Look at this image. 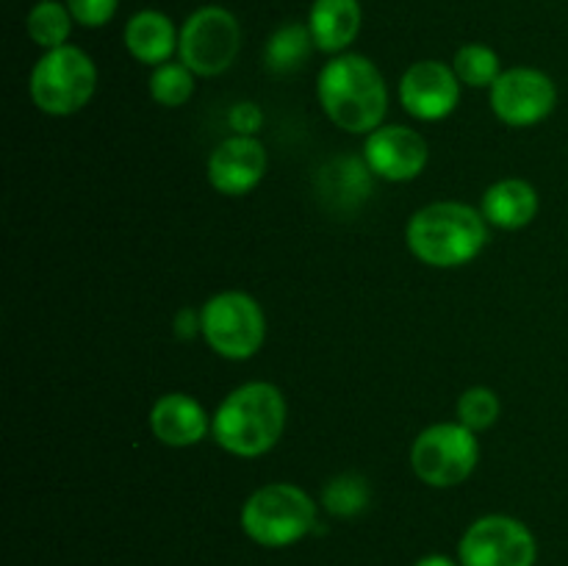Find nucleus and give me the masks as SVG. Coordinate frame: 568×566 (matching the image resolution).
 <instances>
[{"label":"nucleus","instance_id":"obj_1","mask_svg":"<svg viewBox=\"0 0 568 566\" xmlns=\"http://www.w3.org/2000/svg\"><path fill=\"white\" fill-rule=\"evenodd\" d=\"M322 111L347 133H372L388 109V89L381 70L366 55L342 53L327 61L316 81Z\"/></svg>","mask_w":568,"mask_h":566},{"label":"nucleus","instance_id":"obj_2","mask_svg":"<svg viewBox=\"0 0 568 566\" xmlns=\"http://www.w3.org/2000/svg\"><path fill=\"white\" fill-rule=\"evenodd\" d=\"M286 427V400L272 383L253 381L233 388L211 416V433L225 453L258 458L270 453Z\"/></svg>","mask_w":568,"mask_h":566},{"label":"nucleus","instance_id":"obj_3","mask_svg":"<svg viewBox=\"0 0 568 566\" xmlns=\"http://www.w3.org/2000/svg\"><path fill=\"white\" fill-rule=\"evenodd\" d=\"M408 247L422 264L453 270L475 261L488 244L483 211L455 200H442L416 211L408 222Z\"/></svg>","mask_w":568,"mask_h":566},{"label":"nucleus","instance_id":"obj_4","mask_svg":"<svg viewBox=\"0 0 568 566\" xmlns=\"http://www.w3.org/2000/svg\"><path fill=\"white\" fill-rule=\"evenodd\" d=\"M316 525V505L294 483H270L250 494L242 508V527L261 547H288Z\"/></svg>","mask_w":568,"mask_h":566},{"label":"nucleus","instance_id":"obj_5","mask_svg":"<svg viewBox=\"0 0 568 566\" xmlns=\"http://www.w3.org/2000/svg\"><path fill=\"white\" fill-rule=\"evenodd\" d=\"M94 89H98V67L75 44L48 50L31 72V98L44 114H75L92 100Z\"/></svg>","mask_w":568,"mask_h":566},{"label":"nucleus","instance_id":"obj_6","mask_svg":"<svg viewBox=\"0 0 568 566\" xmlns=\"http://www.w3.org/2000/svg\"><path fill=\"white\" fill-rule=\"evenodd\" d=\"M480 461L475 431L460 422H438L422 431L410 447V466L416 477L433 488L460 486L471 477Z\"/></svg>","mask_w":568,"mask_h":566},{"label":"nucleus","instance_id":"obj_7","mask_svg":"<svg viewBox=\"0 0 568 566\" xmlns=\"http://www.w3.org/2000/svg\"><path fill=\"white\" fill-rule=\"evenodd\" d=\"M200 333L222 358L247 361L266 338L264 311L250 294L220 292L200 311Z\"/></svg>","mask_w":568,"mask_h":566},{"label":"nucleus","instance_id":"obj_8","mask_svg":"<svg viewBox=\"0 0 568 566\" xmlns=\"http://www.w3.org/2000/svg\"><path fill=\"white\" fill-rule=\"evenodd\" d=\"M242 48V26L222 6L197 9L181 28L178 53L194 75L214 78L236 61Z\"/></svg>","mask_w":568,"mask_h":566},{"label":"nucleus","instance_id":"obj_9","mask_svg":"<svg viewBox=\"0 0 568 566\" xmlns=\"http://www.w3.org/2000/svg\"><path fill=\"white\" fill-rule=\"evenodd\" d=\"M460 566H532L538 558L536 536L514 516L491 514L477 519L458 544Z\"/></svg>","mask_w":568,"mask_h":566},{"label":"nucleus","instance_id":"obj_10","mask_svg":"<svg viewBox=\"0 0 568 566\" xmlns=\"http://www.w3.org/2000/svg\"><path fill=\"white\" fill-rule=\"evenodd\" d=\"M558 105V87L552 78L532 67H514L491 87V109L505 125L530 128L547 120Z\"/></svg>","mask_w":568,"mask_h":566},{"label":"nucleus","instance_id":"obj_11","mask_svg":"<svg viewBox=\"0 0 568 566\" xmlns=\"http://www.w3.org/2000/svg\"><path fill=\"white\" fill-rule=\"evenodd\" d=\"M460 100V81L453 67L442 61H416L399 81V103L422 122H438L455 111Z\"/></svg>","mask_w":568,"mask_h":566},{"label":"nucleus","instance_id":"obj_12","mask_svg":"<svg viewBox=\"0 0 568 566\" xmlns=\"http://www.w3.org/2000/svg\"><path fill=\"white\" fill-rule=\"evenodd\" d=\"M366 166L383 181H414L427 166V142L408 125H381L366 139Z\"/></svg>","mask_w":568,"mask_h":566},{"label":"nucleus","instance_id":"obj_13","mask_svg":"<svg viewBox=\"0 0 568 566\" xmlns=\"http://www.w3.org/2000/svg\"><path fill=\"white\" fill-rule=\"evenodd\" d=\"M266 150L255 137H236L225 139L216 144L209 159V181L220 194L242 198L250 194L266 175Z\"/></svg>","mask_w":568,"mask_h":566},{"label":"nucleus","instance_id":"obj_14","mask_svg":"<svg viewBox=\"0 0 568 566\" xmlns=\"http://www.w3.org/2000/svg\"><path fill=\"white\" fill-rule=\"evenodd\" d=\"M211 422L203 405L183 392L159 397L150 408V431L166 447H192L209 433Z\"/></svg>","mask_w":568,"mask_h":566},{"label":"nucleus","instance_id":"obj_15","mask_svg":"<svg viewBox=\"0 0 568 566\" xmlns=\"http://www.w3.org/2000/svg\"><path fill=\"white\" fill-rule=\"evenodd\" d=\"M480 211L488 225H497L503 231H519L536 220L538 192L532 183L521 181V178H505L486 189Z\"/></svg>","mask_w":568,"mask_h":566},{"label":"nucleus","instance_id":"obj_16","mask_svg":"<svg viewBox=\"0 0 568 566\" xmlns=\"http://www.w3.org/2000/svg\"><path fill=\"white\" fill-rule=\"evenodd\" d=\"M308 28L316 50L342 53L361 31V3L358 0H314Z\"/></svg>","mask_w":568,"mask_h":566},{"label":"nucleus","instance_id":"obj_17","mask_svg":"<svg viewBox=\"0 0 568 566\" xmlns=\"http://www.w3.org/2000/svg\"><path fill=\"white\" fill-rule=\"evenodd\" d=\"M181 33L175 31L172 20L161 11H139L125 26V48L136 61L159 67L172 61L178 50Z\"/></svg>","mask_w":568,"mask_h":566},{"label":"nucleus","instance_id":"obj_18","mask_svg":"<svg viewBox=\"0 0 568 566\" xmlns=\"http://www.w3.org/2000/svg\"><path fill=\"white\" fill-rule=\"evenodd\" d=\"M311 48H316L314 37H311L308 26H300V22H292V26H283L272 33V39L266 42L264 59L266 67L272 72H294L305 64Z\"/></svg>","mask_w":568,"mask_h":566},{"label":"nucleus","instance_id":"obj_19","mask_svg":"<svg viewBox=\"0 0 568 566\" xmlns=\"http://www.w3.org/2000/svg\"><path fill=\"white\" fill-rule=\"evenodd\" d=\"M28 37L44 50H55L67 44V37L72 31V14L67 3L59 0H39L28 14Z\"/></svg>","mask_w":568,"mask_h":566},{"label":"nucleus","instance_id":"obj_20","mask_svg":"<svg viewBox=\"0 0 568 566\" xmlns=\"http://www.w3.org/2000/svg\"><path fill=\"white\" fill-rule=\"evenodd\" d=\"M150 98L166 109L189 103L194 94V72L183 61H166L159 64L150 75Z\"/></svg>","mask_w":568,"mask_h":566},{"label":"nucleus","instance_id":"obj_21","mask_svg":"<svg viewBox=\"0 0 568 566\" xmlns=\"http://www.w3.org/2000/svg\"><path fill=\"white\" fill-rule=\"evenodd\" d=\"M453 70L458 75L460 83L471 89H486L497 83V78L503 75L499 70V55L494 53L488 44H464V48L455 53Z\"/></svg>","mask_w":568,"mask_h":566},{"label":"nucleus","instance_id":"obj_22","mask_svg":"<svg viewBox=\"0 0 568 566\" xmlns=\"http://www.w3.org/2000/svg\"><path fill=\"white\" fill-rule=\"evenodd\" d=\"M322 503L333 516L349 519L369 505V486L361 475H338L325 486Z\"/></svg>","mask_w":568,"mask_h":566},{"label":"nucleus","instance_id":"obj_23","mask_svg":"<svg viewBox=\"0 0 568 566\" xmlns=\"http://www.w3.org/2000/svg\"><path fill=\"white\" fill-rule=\"evenodd\" d=\"M499 420V397L486 386L466 388L458 400V422L469 431H488Z\"/></svg>","mask_w":568,"mask_h":566},{"label":"nucleus","instance_id":"obj_24","mask_svg":"<svg viewBox=\"0 0 568 566\" xmlns=\"http://www.w3.org/2000/svg\"><path fill=\"white\" fill-rule=\"evenodd\" d=\"M72 20L87 28H100L114 17L116 0H67Z\"/></svg>","mask_w":568,"mask_h":566},{"label":"nucleus","instance_id":"obj_25","mask_svg":"<svg viewBox=\"0 0 568 566\" xmlns=\"http://www.w3.org/2000/svg\"><path fill=\"white\" fill-rule=\"evenodd\" d=\"M231 125L236 128L244 137H253L255 128L261 125V111L255 109L253 103H239L236 109L231 111Z\"/></svg>","mask_w":568,"mask_h":566},{"label":"nucleus","instance_id":"obj_26","mask_svg":"<svg viewBox=\"0 0 568 566\" xmlns=\"http://www.w3.org/2000/svg\"><path fill=\"white\" fill-rule=\"evenodd\" d=\"M416 566H458V564L449 560L447 555H425L422 560H416Z\"/></svg>","mask_w":568,"mask_h":566}]
</instances>
